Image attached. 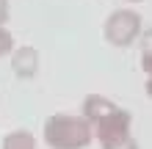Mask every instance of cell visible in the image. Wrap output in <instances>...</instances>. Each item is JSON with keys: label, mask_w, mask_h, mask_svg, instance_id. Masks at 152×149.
I'll list each match as a JSON object with an SVG mask.
<instances>
[{"label": "cell", "mask_w": 152, "mask_h": 149, "mask_svg": "<svg viewBox=\"0 0 152 149\" xmlns=\"http://www.w3.org/2000/svg\"><path fill=\"white\" fill-rule=\"evenodd\" d=\"M127 3H141V0H127Z\"/></svg>", "instance_id": "cell-11"}, {"label": "cell", "mask_w": 152, "mask_h": 149, "mask_svg": "<svg viewBox=\"0 0 152 149\" xmlns=\"http://www.w3.org/2000/svg\"><path fill=\"white\" fill-rule=\"evenodd\" d=\"M8 22V0H0V25Z\"/></svg>", "instance_id": "cell-9"}, {"label": "cell", "mask_w": 152, "mask_h": 149, "mask_svg": "<svg viewBox=\"0 0 152 149\" xmlns=\"http://www.w3.org/2000/svg\"><path fill=\"white\" fill-rule=\"evenodd\" d=\"M8 52H14V36L8 33L6 25H0V58H6Z\"/></svg>", "instance_id": "cell-8"}, {"label": "cell", "mask_w": 152, "mask_h": 149, "mask_svg": "<svg viewBox=\"0 0 152 149\" xmlns=\"http://www.w3.org/2000/svg\"><path fill=\"white\" fill-rule=\"evenodd\" d=\"M141 69L147 72V77H152V28L141 36Z\"/></svg>", "instance_id": "cell-7"}, {"label": "cell", "mask_w": 152, "mask_h": 149, "mask_svg": "<svg viewBox=\"0 0 152 149\" xmlns=\"http://www.w3.org/2000/svg\"><path fill=\"white\" fill-rule=\"evenodd\" d=\"M11 69H14L17 77L31 80V77L39 72V52H36V47H17L11 52Z\"/></svg>", "instance_id": "cell-4"}, {"label": "cell", "mask_w": 152, "mask_h": 149, "mask_svg": "<svg viewBox=\"0 0 152 149\" xmlns=\"http://www.w3.org/2000/svg\"><path fill=\"white\" fill-rule=\"evenodd\" d=\"M94 135L102 149H141L138 141L133 138V116L124 108H116L111 116L97 121Z\"/></svg>", "instance_id": "cell-2"}, {"label": "cell", "mask_w": 152, "mask_h": 149, "mask_svg": "<svg viewBox=\"0 0 152 149\" xmlns=\"http://www.w3.org/2000/svg\"><path fill=\"white\" fill-rule=\"evenodd\" d=\"M3 149H36V138L28 130H14L3 138Z\"/></svg>", "instance_id": "cell-6"}, {"label": "cell", "mask_w": 152, "mask_h": 149, "mask_svg": "<svg viewBox=\"0 0 152 149\" xmlns=\"http://www.w3.org/2000/svg\"><path fill=\"white\" fill-rule=\"evenodd\" d=\"M102 36L111 47H130L141 36V17L133 8H116L102 25Z\"/></svg>", "instance_id": "cell-3"}, {"label": "cell", "mask_w": 152, "mask_h": 149, "mask_svg": "<svg viewBox=\"0 0 152 149\" xmlns=\"http://www.w3.org/2000/svg\"><path fill=\"white\" fill-rule=\"evenodd\" d=\"M144 89H147V97L152 100V77H147V86H144Z\"/></svg>", "instance_id": "cell-10"}, {"label": "cell", "mask_w": 152, "mask_h": 149, "mask_svg": "<svg viewBox=\"0 0 152 149\" xmlns=\"http://www.w3.org/2000/svg\"><path fill=\"white\" fill-rule=\"evenodd\" d=\"M42 135L50 149H86L94 141V124L86 116L56 113L44 121Z\"/></svg>", "instance_id": "cell-1"}, {"label": "cell", "mask_w": 152, "mask_h": 149, "mask_svg": "<svg viewBox=\"0 0 152 149\" xmlns=\"http://www.w3.org/2000/svg\"><path fill=\"white\" fill-rule=\"evenodd\" d=\"M113 110H116V102L102 97V94H88V97H83V105H80V116H86L91 124L102 121L105 116H111Z\"/></svg>", "instance_id": "cell-5"}]
</instances>
